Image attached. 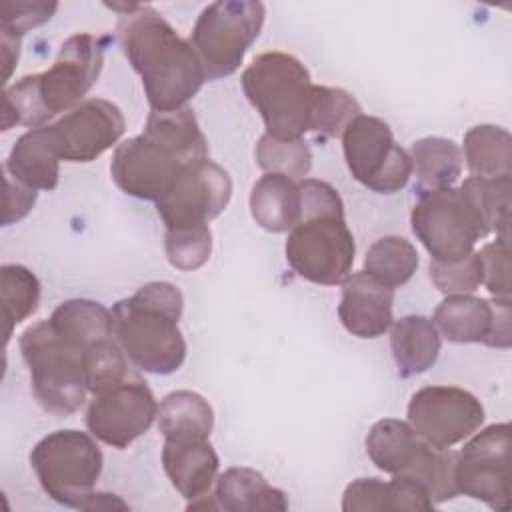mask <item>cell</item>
I'll return each instance as SVG.
<instances>
[{"label": "cell", "mask_w": 512, "mask_h": 512, "mask_svg": "<svg viewBox=\"0 0 512 512\" xmlns=\"http://www.w3.org/2000/svg\"><path fill=\"white\" fill-rule=\"evenodd\" d=\"M164 250L168 262L182 270L192 272L204 266L212 252V232L208 224L166 228Z\"/></svg>", "instance_id": "d590c367"}, {"label": "cell", "mask_w": 512, "mask_h": 512, "mask_svg": "<svg viewBox=\"0 0 512 512\" xmlns=\"http://www.w3.org/2000/svg\"><path fill=\"white\" fill-rule=\"evenodd\" d=\"M464 160L472 176L512 178V138L508 130L494 124H480L464 136Z\"/></svg>", "instance_id": "83f0119b"}, {"label": "cell", "mask_w": 512, "mask_h": 512, "mask_svg": "<svg viewBox=\"0 0 512 512\" xmlns=\"http://www.w3.org/2000/svg\"><path fill=\"white\" fill-rule=\"evenodd\" d=\"M342 150L350 174L372 192L394 194L410 180V156L382 118L356 116L342 132Z\"/></svg>", "instance_id": "7c38bea8"}, {"label": "cell", "mask_w": 512, "mask_h": 512, "mask_svg": "<svg viewBox=\"0 0 512 512\" xmlns=\"http://www.w3.org/2000/svg\"><path fill=\"white\" fill-rule=\"evenodd\" d=\"M300 220L288 230L286 262L304 280L336 286L350 274L356 244L346 224L344 202L324 180L304 178L300 184Z\"/></svg>", "instance_id": "277c9868"}, {"label": "cell", "mask_w": 512, "mask_h": 512, "mask_svg": "<svg viewBox=\"0 0 512 512\" xmlns=\"http://www.w3.org/2000/svg\"><path fill=\"white\" fill-rule=\"evenodd\" d=\"M232 180L212 160L188 166L172 188L156 200L158 216L166 228L200 226L216 218L230 202Z\"/></svg>", "instance_id": "2e32d148"}, {"label": "cell", "mask_w": 512, "mask_h": 512, "mask_svg": "<svg viewBox=\"0 0 512 512\" xmlns=\"http://www.w3.org/2000/svg\"><path fill=\"white\" fill-rule=\"evenodd\" d=\"M102 452L80 430H56L30 452V466L42 490L68 508L82 510L102 474Z\"/></svg>", "instance_id": "30bf717a"}, {"label": "cell", "mask_w": 512, "mask_h": 512, "mask_svg": "<svg viewBox=\"0 0 512 512\" xmlns=\"http://www.w3.org/2000/svg\"><path fill=\"white\" fill-rule=\"evenodd\" d=\"M4 172L32 190H54L60 178V158L48 128H30L12 146Z\"/></svg>", "instance_id": "7402d4cb"}, {"label": "cell", "mask_w": 512, "mask_h": 512, "mask_svg": "<svg viewBox=\"0 0 512 512\" xmlns=\"http://www.w3.org/2000/svg\"><path fill=\"white\" fill-rule=\"evenodd\" d=\"M4 216H2V224L8 226L12 222H18L20 218H24L34 202H36V190L16 182L14 178H10L8 174L4 176Z\"/></svg>", "instance_id": "ab89813d"}, {"label": "cell", "mask_w": 512, "mask_h": 512, "mask_svg": "<svg viewBox=\"0 0 512 512\" xmlns=\"http://www.w3.org/2000/svg\"><path fill=\"white\" fill-rule=\"evenodd\" d=\"M214 498L220 510L256 512V510H288L286 492L274 488L252 468H228L216 478Z\"/></svg>", "instance_id": "d4e9b609"}, {"label": "cell", "mask_w": 512, "mask_h": 512, "mask_svg": "<svg viewBox=\"0 0 512 512\" xmlns=\"http://www.w3.org/2000/svg\"><path fill=\"white\" fill-rule=\"evenodd\" d=\"M416 238L434 262H456L474 252L480 238L490 234L484 218L458 188L422 190L410 212Z\"/></svg>", "instance_id": "9c48e42d"}, {"label": "cell", "mask_w": 512, "mask_h": 512, "mask_svg": "<svg viewBox=\"0 0 512 512\" xmlns=\"http://www.w3.org/2000/svg\"><path fill=\"white\" fill-rule=\"evenodd\" d=\"M426 488L410 478L392 476L390 482L380 478H356L342 496L344 512H370V510H432Z\"/></svg>", "instance_id": "44dd1931"}, {"label": "cell", "mask_w": 512, "mask_h": 512, "mask_svg": "<svg viewBox=\"0 0 512 512\" xmlns=\"http://www.w3.org/2000/svg\"><path fill=\"white\" fill-rule=\"evenodd\" d=\"M102 62V38L86 32L66 38L48 70L24 76L4 90L2 130L14 124L40 128L56 114L76 108L98 80Z\"/></svg>", "instance_id": "3957f363"}, {"label": "cell", "mask_w": 512, "mask_h": 512, "mask_svg": "<svg viewBox=\"0 0 512 512\" xmlns=\"http://www.w3.org/2000/svg\"><path fill=\"white\" fill-rule=\"evenodd\" d=\"M250 212L256 224L268 232H288L302 212L300 186L294 178L266 172L250 192Z\"/></svg>", "instance_id": "603a6c76"}, {"label": "cell", "mask_w": 512, "mask_h": 512, "mask_svg": "<svg viewBox=\"0 0 512 512\" xmlns=\"http://www.w3.org/2000/svg\"><path fill=\"white\" fill-rule=\"evenodd\" d=\"M414 244L402 236H384L376 240L364 258V272L390 288L406 284L418 268Z\"/></svg>", "instance_id": "f546056e"}, {"label": "cell", "mask_w": 512, "mask_h": 512, "mask_svg": "<svg viewBox=\"0 0 512 512\" xmlns=\"http://www.w3.org/2000/svg\"><path fill=\"white\" fill-rule=\"evenodd\" d=\"M510 424H492L474 434L456 452L454 480L458 494L488 504L494 510H510Z\"/></svg>", "instance_id": "4fadbf2b"}, {"label": "cell", "mask_w": 512, "mask_h": 512, "mask_svg": "<svg viewBox=\"0 0 512 512\" xmlns=\"http://www.w3.org/2000/svg\"><path fill=\"white\" fill-rule=\"evenodd\" d=\"M264 18V4L252 0H218L200 12L190 44L206 78H224L240 68L248 48L262 32Z\"/></svg>", "instance_id": "8fae6325"}, {"label": "cell", "mask_w": 512, "mask_h": 512, "mask_svg": "<svg viewBox=\"0 0 512 512\" xmlns=\"http://www.w3.org/2000/svg\"><path fill=\"white\" fill-rule=\"evenodd\" d=\"M22 360L38 404L52 414L68 416L86 400V348L60 336L48 320L28 326L20 336Z\"/></svg>", "instance_id": "52a82bcc"}, {"label": "cell", "mask_w": 512, "mask_h": 512, "mask_svg": "<svg viewBox=\"0 0 512 512\" xmlns=\"http://www.w3.org/2000/svg\"><path fill=\"white\" fill-rule=\"evenodd\" d=\"M484 422V406L464 388L424 386L408 404V424L436 448H452Z\"/></svg>", "instance_id": "9a60e30c"}, {"label": "cell", "mask_w": 512, "mask_h": 512, "mask_svg": "<svg viewBox=\"0 0 512 512\" xmlns=\"http://www.w3.org/2000/svg\"><path fill=\"white\" fill-rule=\"evenodd\" d=\"M0 286L4 304V340L8 342L14 326L36 312L40 304V282L20 264H4L0 268Z\"/></svg>", "instance_id": "4dcf8cb0"}, {"label": "cell", "mask_w": 512, "mask_h": 512, "mask_svg": "<svg viewBox=\"0 0 512 512\" xmlns=\"http://www.w3.org/2000/svg\"><path fill=\"white\" fill-rule=\"evenodd\" d=\"M482 262V284L494 298L510 300V252L508 236H496L478 252Z\"/></svg>", "instance_id": "74e56055"}, {"label": "cell", "mask_w": 512, "mask_h": 512, "mask_svg": "<svg viewBox=\"0 0 512 512\" xmlns=\"http://www.w3.org/2000/svg\"><path fill=\"white\" fill-rule=\"evenodd\" d=\"M56 8V2H4L0 32L20 40L28 30L48 22Z\"/></svg>", "instance_id": "f35d334b"}, {"label": "cell", "mask_w": 512, "mask_h": 512, "mask_svg": "<svg viewBox=\"0 0 512 512\" xmlns=\"http://www.w3.org/2000/svg\"><path fill=\"white\" fill-rule=\"evenodd\" d=\"M432 322L450 342H476L492 348H510V300H484L470 294H454L438 304Z\"/></svg>", "instance_id": "ac0fdd59"}, {"label": "cell", "mask_w": 512, "mask_h": 512, "mask_svg": "<svg viewBox=\"0 0 512 512\" xmlns=\"http://www.w3.org/2000/svg\"><path fill=\"white\" fill-rule=\"evenodd\" d=\"M118 12L124 56L140 76L152 110H176L208 80L190 40L148 4H108Z\"/></svg>", "instance_id": "6da1fadb"}, {"label": "cell", "mask_w": 512, "mask_h": 512, "mask_svg": "<svg viewBox=\"0 0 512 512\" xmlns=\"http://www.w3.org/2000/svg\"><path fill=\"white\" fill-rule=\"evenodd\" d=\"M84 372L90 394L106 390L132 374L126 364V354L114 336L98 340L86 348Z\"/></svg>", "instance_id": "e575fe53"}, {"label": "cell", "mask_w": 512, "mask_h": 512, "mask_svg": "<svg viewBox=\"0 0 512 512\" xmlns=\"http://www.w3.org/2000/svg\"><path fill=\"white\" fill-rule=\"evenodd\" d=\"M206 158L208 142L190 108L152 110L144 132L116 146L110 174L124 194L156 202L188 166Z\"/></svg>", "instance_id": "7a4b0ae2"}, {"label": "cell", "mask_w": 512, "mask_h": 512, "mask_svg": "<svg viewBox=\"0 0 512 512\" xmlns=\"http://www.w3.org/2000/svg\"><path fill=\"white\" fill-rule=\"evenodd\" d=\"M218 464V454L208 438H164V472L186 500L210 494V488L216 482Z\"/></svg>", "instance_id": "ffe728a7"}, {"label": "cell", "mask_w": 512, "mask_h": 512, "mask_svg": "<svg viewBox=\"0 0 512 512\" xmlns=\"http://www.w3.org/2000/svg\"><path fill=\"white\" fill-rule=\"evenodd\" d=\"M460 188L468 194L480 216L484 218L490 232L498 236H508V212H510V192L512 178H478L468 176Z\"/></svg>", "instance_id": "1f68e13d"}, {"label": "cell", "mask_w": 512, "mask_h": 512, "mask_svg": "<svg viewBox=\"0 0 512 512\" xmlns=\"http://www.w3.org/2000/svg\"><path fill=\"white\" fill-rule=\"evenodd\" d=\"M256 162L270 174L306 178L312 168V152L302 138L284 140L264 134L256 144Z\"/></svg>", "instance_id": "836d02e7"}, {"label": "cell", "mask_w": 512, "mask_h": 512, "mask_svg": "<svg viewBox=\"0 0 512 512\" xmlns=\"http://www.w3.org/2000/svg\"><path fill=\"white\" fill-rule=\"evenodd\" d=\"M430 278L434 286L448 294H470L482 284V262L478 252L468 254L456 262H434L430 260Z\"/></svg>", "instance_id": "8d00e7d4"}, {"label": "cell", "mask_w": 512, "mask_h": 512, "mask_svg": "<svg viewBox=\"0 0 512 512\" xmlns=\"http://www.w3.org/2000/svg\"><path fill=\"white\" fill-rule=\"evenodd\" d=\"M156 420L164 438H208L214 426V412L198 392L176 390L162 398Z\"/></svg>", "instance_id": "4316f807"}, {"label": "cell", "mask_w": 512, "mask_h": 512, "mask_svg": "<svg viewBox=\"0 0 512 512\" xmlns=\"http://www.w3.org/2000/svg\"><path fill=\"white\" fill-rule=\"evenodd\" d=\"M182 292L170 282H148L112 306L114 338L128 360L150 374H172L186 360L178 328Z\"/></svg>", "instance_id": "5b68a950"}, {"label": "cell", "mask_w": 512, "mask_h": 512, "mask_svg": "<svg viewBox=\"0 0 512 512\" xmlns=\"http://www.w3.org/2000/svg\"><path fill=\"white\" fill-rule=\"evenodd\" d=\"M240 84L266 134L292 140L310 132L316 84L296 56L280 50L262 52L244 68Z\"/></svg>", "instance_id": "8992f818"}, {"label": "cell", "mask_w": 512, "mask_h": 512, "mask_svg": "<svg viewBox=\"0 0 512 512\" xmlns=\"http://www.w3.org/2000/svg\"><path fill=\"white\" fill-rule=\"evenodd\" d=\"M82 510H130V506L116 494H108V492H92L90 498L84 502Z\"/></svg>", "instance_id": "60d3db41"}, {"label": "cell", "mask_w": 512, "mask_h": 512, "mask_svg": "<svg viewBox=\"0 0 512 512\" xmlns=\"http://www.w3.org/2000/svg\"><path fill=\"white\" fill-rule=\"evenodd\" d=\"M360 114H362V108L350 92L334 86L316 84L310 132L324 138L340 136L344 128Z\"/></svg>", "instance_id": "d6a6232c"}, {"label": "cell", "mask_w": 512, "mask_h": 512, "mask_svg": "<svg viewBox=\"0 0 512 512\" xmlns=\"http://www.w3.org/2000/svg\"><path fill=\"white\" fill-rule=\"evenodd\" d=\"M50 326L80 348L114 336L112 310L96 300L74 298L58 304L48 318Z\"/></svg>", "instance_id": "484cf974"}, {"label": "cell", "mask_w": 512, "mask_h": 512, "mask_svg": "<svg viewBox=\"0 0 512 512\" xmlns=\"http://www.w3.org/2000/svg\"><path fill=\"white\" fill-rule=\"evenodd\" d=\"M20 56V40L2 34V60H4V82H8Z\"/></svg>", "instance_id": "b9f144b4"}, {"label": "cell", "mask_w": 512, "mask_h": 512, "mask_svg": "<svg viewBox=\"0 0 512 512\" xmlns=\"http://www.w3.org/2000/svg\"><path fill=\"white\" fill-rule=\"evenodd\" d=\"M158 404L148 384L130 374L126 380L92 394L86 410V428L112 448H128L156 420Z\"/></svg>", "instance_id": "5bb4252c"}, {"label": "cell", "mask_w": 512, "mask_h": 512, "mask_svg": "<svg viewBox=\"0 0 512 512\" xmlns=\"http://www.w3.org/2000/svg\"><path fill=\"white\" fill-rule=\"evenodd\" d=\"M124 116L104 98L82 100L52 124H46L56 154L64 162H92L124 134Z\"/></svg>", "instance_id": "e0dca14e"}, {"label": "cell", "mask_w": 512, "mask_h": 512, "mask_svg": "<svg viewBox=\"0 0 512 512\" xmlns=\"http://www.w3.org/2000/svg\"><path fill=\"white\" fill-rule=\"evenodd\" d=\"M412 172L422 190L450 188L462 172V150L448 138L426 136L410 148Z\"/></svg>", "instance_id": "f1b7e54d"}, {"label": "cell", "mask_w": 512, "mask_h": 512, "mask_svg": "<svg viewBox=\"0 0 512 512\" xmlns=\"http://www.w3.org/2000/svg\"><path fill=\"white\" fill-rule=\"evenodd\" d=\"M394 288L382 284L368 272L348 274L342 282L338 318L358 338H378L392 326Z\"/></svg>", "instance_id": "d6986e66"}, {"label": "cell", "mask_w": 512, "mask_h": 512, "mask_svg": "<svg viewBox=\"0 0 512 512\" xmlns=\"http://www.w3.org/2000/svg\"><path fill=\"white\" fill-rule=\"evenodd\" d=\"M366 454L378 470L422 484L434 504L458 494L456 452L432 446L408 422L396 418L374 422L366 436Z\"/></svg>", "instance_id": "ba28073f"}, {"label": "cell", "mask_w": 512, "mask_h": 512, "mask_svg": "<svg viewBox=\"0 0 512 512\" xmlns=\"http://www.w3.org/2000/svg\"><path fill=\"white\" fill-rule=\"evenodd\" d=\"M390 348L398 372L402 376H416L438 360L442 338L430 318L410 314L390 326Z\"/></svg>", "instance_id": "cb8c5ba5"}]
</instances>
